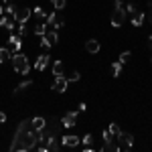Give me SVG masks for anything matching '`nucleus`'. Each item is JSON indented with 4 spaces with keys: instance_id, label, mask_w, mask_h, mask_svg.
Returning a JSON list of instances; mask_svg holds the SVG:
<instances>
[{
    "instance_id": "24",
    "label": "nucleus",
    "mask_w": 152,
    "mask_h": 152,
    "mask_svg": "<svg viewBox=\"0 0 152 152\" xmlns=\"http://www.w3.org/2000/svg\"><path fill=\"white\" fill-rule=\"evenodd\" d=\"M4 12H6V14H10V16H14V12H16V4H14V2L4 4Z\"/></svg>"
},
{
    "instance_id": "36",
    "label": "nucleus",
    "mask_w": 152,
    "mask_h": 152,
    "mask_svg": "<svg viewBox=\"0 0 152 152\" xmlns=\"http://www.w3.org/2000/svg\"><path fill=\"white\" fill-rule=\"evenodd\" d=\"M114 4H116V6H114V8H118V6H122V4H124V2H122V0H114Z\"/></svg>"
},
{
    "instance_id": "4",
    "label": "nucleus",
    "mask_w": 152,
    "mask_h": 152,
    "mask_svg": "<svg viewBox=\"0 0 152 152\" xmlns=\"http://www.w3.org/2000/svg\"><path fill=\"white\" fill-rule=\"evenodd\" d=\"M31 14H33V10L28 8V6H20V8H16V12H14V20L18 24L23 23H28V18H31Z\"/></svg>"
},
{
    "instance_id": "23",
    "label": "nucleus",
    "mask_w": 152,
    "mask_h": 152,
    "mask_svg": "<svg viewBox=\"0 0 152 152\" xmlns=\"http://www.w3.org/2000/svg\"><path fill=\"white\" fill-rule=\"evenodd\" d=\"M79 79H81V73H79V71H71L69 75H67V81H79Z\"/></svg>"
},
{
    "instance_id": "22",
    "label": "nucleus",
    "mask_w": 152,
    "mask_h": 152,
    "mask_svg": "<svg viewBox=\"0 0 152 152\" xmlns=\"http://www.w3.org/2000/svg\"><path fill=\"white\" fill-rule=\"evenodd\" d=\"M51 4L55 6V10H63L67 6V0H51Z\"/></svg>"
},
{
    "instance_id": "29",
    "label": "nucleus",
    "mask_w": 152,
    "mask_h": 152,
    "mask_svg": "<svg viewBox=\"0 0 152 152\" xmlns=\"http://www.w3.org/2000/svg\"><path fill=\"white\" fill-rule=\"evenodd\" d=\"M126 12H128V14H134V12H138V6H136L134 2H128V4H126Z\"/></svg>"
},
{
    "instance_id": "2",
    "label": "nucleus",
    "mask_w": 152,
    "mask_h": 152,
    "mask_svg": "<svg viewBox=\"0 0 152 152\" xmlns=\"http://www.w3.org/2000/svg\"><path fill=\"white\" fill-rule=\"evenodd\" d=\"M12 65H14V71L18 73V75H26L28 71H31V63H28V59L24 53H12Z\"/></svg>"
},
{
    "instance_id": "35",
    "label": "nucleus",
    "mask_w": 152,
    "mask_h": 152,
    "mask_svg": "<svg viewBox=\"0 0 152 152\" xmlns=\"http://www.w3.org/2000/svg\"><path fill=\"white\" fill-rule=\"evenodd\" d=\"M4 122H6V114H4V112H0V124H4Z\"/></svg>"
},
{
    "instance_id": "12",
    "label": "nucleus",
    "mask_w": 152,
    "mask_h": 152,
    "mask_svg": "<svg viewBox=\"0 0 152 152\" xmlns=\"http://www.w3.org/2000/svg\"><path fill=\"white\" fill-rule=\"evenodd\" d=\"M31 126H33V130L41 132V130H45V126H47V120L41 118V116H35V118H31Z\"/></svg>"
},
{
    "instance_id": "18",
    "label": "nucleus",
    "mask_w": 152,
    "mask_h": 152,
    "mask_svg": "<svg viewBox=\"0 0 152 152\" xmlns=\"http://www.w3.org/2000/svg\"><path fill=\"white\" fill-rule=\"evenodd\" d=\"M102 150H107V152H118V150H122V146L120 144H116L114 140H110V142H104V148Z\"/></svg>"
},
{
    "instance_id": "28",
    "label": "nucleus",
    "mask_w": 152,
    "mask_h": 152,
    "mask_svg": "<svg viewBox=\"0 0 152 152\" xmlns=\"http://www.w3.org/2000/svg\"><path fill=\"white\" fill-rule=\"evenodd\" d=\"M110 132H112V134H114V138H118V136H120V132H122V130H120V126H118V124H110Z\"/></svg>"
},
{
    "instance_id": "8",
    "label": "nucleus",
    "mask_w": 152,
    "mask_h": 152,
    "mask_svg": "<svg viewBox=\"0 0 152 152\" xmlns=\"http://www.w3.org/2000/svg\"><path fill=\"white\" fill-rule=\"evenodd\" d=\"M77 114L79 112H67L65 116H63V120H61V126H65V128H73L75 126V120H77Z\"/></svg>"
},
{
    "instance_id": "26",
    "label": "nucleus",
    "mask_w": 152,
    "mask_h": 152,
    "mask_svg": "<svg viewBox=\"0 0 152 152\" xmlns=\"http://www.w3.org/2000/svg\"><path fill=\"white\" fill-rule=\"evenodd\" d=\"M130 57H132V53H130V51H124V53H120V59H118V61L124 65V63H128V61H130Z\"/></svg>"
},
{
    "instance_id": "3",
    "label": "nucleus",
    "mask_w": 152,
    "mask_h": 152,
    "mask_svg": "<svg viewBox=\"0 0 152 152\" xmlns=\"http://www.w3.org/2000/svg\"><path fill=\"white\" fill-rule=\"evenodd\" d=\"M126 16H128V12H126L124 6L114 8V12H112V26H114V28H120L122 24L126 23Z\"/></svg>"
},
{
    "instance_id": "16",
    "label": "nucleus",
    "mask_w": 152,
    "mask_h": 152,
    "mask_svg": "<svg viewBox=\"0 0 152 152\" xmlns=\"http://www.w3.org/2000/svg\"><path fill=\"white\" fill-rule=\"evenodd\" d=\"M53 75H55V77L65 75V63H63V61H55V63H53Z\"/></svg>"
},
{
    "instance_id": "25",
    "label": "nucleus",
    "mask_w": 152,
    "mask_h": 152,
    "mask_svg": "<svg viewBox=\"0 0 152 152\" xmlns=\"http://www.w3.org/2000/svg\"><path fill=\"white\" fill-rule=\"evenodd\" d=\"M112 73H114V77H118V75L122 73V63H120V61L112 63Z\"/></svg>"
},
{
    "instance_id": "10",
    "label": "nucleus",
    "mask_w": 152,
    "mask_h": 152,
    "mask_svg": "<svg viewBox=\"0 0 152 152\" xmlns=\"http://www.w3.org/2000/svg\"><path fill=\"white\" fill-rule=\"evenodd\" d=\"M14 26H16V20H14V16H0V28H6V31H14Z\"/></svg>"
},
{
    "instance_id": "11",
    "label": "nucleus",
    "mask_w": 152,
    "mask_h": 152,
    "mask_svg": "<svg viewBox=\"0 0 152 152\" xmlns=\"http://www.w3.org/2000/svg\"><path fill=\"white\" fill-rule=\"evenodd\" d=\"M8 45H10V51L12 53H18V51H20V49H23V41H20V37L18 35H10L8 37Z\"/></svg>"
},
{
    "instance_id": "33",
    "label": "nucleus",
    "mask_w": 152,
    "mask_h": 152,
    "mask_svg": "<svg viewBox=\"0 0 152 152\" xmlns=\"http://www.w3.org/2000/svg\"><path fill=\"white\" fill-rule=\"evenodd\" d=\"M41 47L43 49H51V45H49V41L45 39V37H41Z\"/></svg>"
},
{
    "instance_id": "37",
    "label": "nucleus",
    "mask_w": 152,
    "mask_h": 152,
    "mask_svg": "<svg viewBox=\"0 0 152 152\" xmlns=\"http://www.w3.org/2000/svg\"><path fill=\"white\" fill-rule=\"evenodd\" d=\"M148 49H150V51H152V35L148 37Z\"/></svg>"
},
{
    "instance_id": "13",
    "label": "nucleus",
    "mask_w": 152,
    "mask_h": 152,
    "mask_svg": "<svg viewBox=\"0 0 152 152\" xmlns=\"http://www.w3.org/2000/svg\"><path fill=\"white\" fill-rule=\"evenodd\" d=\"M47 65H49V55H47V53L39 55V59L35 61V69H37V71H43Z\"/></svg>"
},
{
    "instance_id": "14",
    "label": "nucleus",
    "mask_w": 152,
    "mask_h": 152,
    "mask_svg": "<svg viewBox=\"0 0 152 152\" xmlns=\"http://www.w3.org/2000/svg\"><path fill=\"white\" fill-rule=\"evenodd\" d=\"M144 20H146V12H134V16H132V26H136V28H138V26H142V24H144Z\"/></svg>"
},
{
    "instance_id": "32",
    "label": "nucleus",
    "mask_w": 152,
    "mask_h": 152,
    "mask_svg": "<svg viewBox=\"0 0 152 152\" xmlns=\"http://www.w3.org/2000/svg\"><path fill=\"white\" fill-rule=\"evenodd\" d=\"M102 136H104V142H110V140H114V134H112L110 130H105V132L102 134Z\"/></svg>"
},
{
    "instance_id": "31",
    "label": "nucleus",
    "mask_w": 152,
    "mask_h": 152,
    "mask_svg": "<svg viewBox=\"0 0 152 152\" xmlns=\"http://www.w3.org/2000/svg\"><path fill=\"white\" fill-rule=\"evenodd\" d=\"M91 142H94V136H91V134H85V136H83V144H85V146H91Z\"/></svg>"
},
{
    "instance_id": "19",
    "label": "nucleus",
    "mask_w": 152,
    "mask_h": 152,
    "mask_svg": "<svg viewBox=\"0 0 152 152\" xmlns=\"http://www.w3.org/2000/svg\"><path fill=\"white\" fill-rule=\"evenodd\" d=\"M35 16L39 18V23H45L47 20V12L43 10L41 6H35Z\"/></svg>"
},
{
    "instance_id": "21",
    "label": "nucleus",
    "mask_w": 152,
    "mask_h": 152,
    "mask_svg": "<svg viewBox=\"0 0 152 152\" xmlns=\"http://www.w3.org/2000/svg\"><path fill=\"white\" fill-rule=\"evenodd\" d=\"M45 33H47V24H45V23H39V24L35 26V35H37V37H43Z\"/></svg>"
},
{
    "instance_id": "7",
    "label": "nucleus",
    "mask_w": 152,
    "mask_h": 152,
    "mask_svg": "<svg viewBox=\"0 0 152 152\" xmlns=\"http://www.w3.org/2000/svg\"><path fill=\"white\" fill-rule=\"evenodd\" d=\"M79 142H81V138H79L77 134H67V136H61V144H63V146H69V148L79 146Z\"/></svg>"
},
{
    "instance_id": "5",
    "label": "nucleus",
    "mask_w": 152,
    "mask_h": 152,
    "mask_svg": "<svg viewBox=\"0 0 152 152\" xmlns=\"http://www.w3.org/2000/svg\"><path fill=\"white\" fill-rule=\"evenodd\" d=\"M67 87H69V81H67V77H65V75L55 77V81H53V91H57V94H65V91H67Z\"/></svg>"
},
{
    "instance_id": "27",
    "label": "nucleus",
    "mask_w": 152,
    "mask_h": 152,
    "mask_svg": "<svg viewBox=\"0 0 152 152\" xmlns=\"http://www.w3.org/2000/svg\"><path fill=\"white\" fill-rule=\"evenodd\" d=\"M26 35H28V28H26V23L18 24V37L23 39V37H26Z\"/></svg>"
},
{
    "instance_id": "6",
    "label": "nucleus",
    "mask_w": 152,
    "mask_h": 152,
    "mask_svg": "<svg viewBox=\"0 0 152 152\" xmlns=\"http://www.w3.org/2000/svg\"><path fill=\"white\" fill-rule=\"evenodd\" d=\"M118 140H120V146L122 148H132L134 146V136L130 134V132H120V136H118Z\"/></svg>"
},
{
    "instance_id": "9",
    "label": "nucleus",
    "mask_w": 152,
    "mask_h": 152,
    "mask_svg": "<svg viewBox=\"0 0 152 152\" xmlns=\"http://www.w3.org/2000/svg\"><path fill=\"white\" fill-rule=\"evenodd\" d=\"M85 51H87V53H91V55H97V53L102 51L99 41H95V39H87V41H85Z\"/></svg>"
},
{
    "instance_id": "30",
    "label": "nucleus",
    "mask_w": 152,
    "mask_h": 152,
    "mask_svg": "<svg viewBox=\"0 0 152 152\" xmlns=\"http://www.w3.org/2000/svg\"><path fill=\"white\" fill-rule=\"evenodd\" d=\"M55 20H57V14L55 12H51V14H47V20H45V24H55Z\"/></svg>"
},
{
    "instance_id": "38",
    "label": "nucleus",
    "mask_w": 152,
    "mask_h": 152,
    "mask_svg": "<svg viewBox=\"0 0 152 152\" xmlns=\"http://www.w3.org/2000/svg\"><path fill=\"white\" fill-rule=\"evenodd\" d=\"M10 2H14V0H2V4H10Z\"/></svg>"
},
{
    "instance_id": "17",
    "label": "nucleus",
    "mask_w": 152,
    "mask_h": 152,
    "mask_svg": "<svg viewBox=\"0 0 152 152\" xmlns=\"http://www.w3.org/2000/svg\"><path fill=\"white\" fill-rule=\"evenodd\" d=\"M12 59V51L8 47H0V63H8Z\"/></svg>"
},
{
    "instance_id": "1",
    "label": "nucleus",
    "mask_w": 152,
    "mask_h": 152,
    "mask_svg": "<svg viewBox=\"0 0 152 152\" xmlns=\"http://www.w3.org/2000/svg\"><path fill=\"white\" fill-rule=\"evenodd\" d=\"M37 146H39V138H37V130H33V126H31V118L23 120L10 142V152H26Z\"/></svg>"
},
{
    "instance_id": "15",
    "label": "nucleus",
    "mask_w": 152,
    "mask_h": 152,
    "mask_svg": "<svg viewBox=\"0 0 152 152\" xmlns=\"http://www.w3.org/2000/svg\"><path fill=\"white\" fill-rule=\"evenodd\" d=\"M43 37L49 41V45H51V47H53V45H57V41H59V35H57V31H55V28H53V31H49V28H47V33H45Z\"/></svg>"
},
{
    "instance_id": "39",
    "label": "nucleus",
    "mask_w": 152,
    "mask_h": 152,
    "mask_svg": "<svg viewBox=\"0 0 152 152\" xmlns=\"http://www.w3.org/2000/svg\"><path fill=\"white\" fill-rule=\"evenodd\" d=\"M2 14H4V6H0V16H2Z\"/></svg>"
},
{
    "instance_id": "20",
    "label": "nucleus",
    "mask_w": 152,
    "mask_h": 152,
    "mask_svg": "<svg viewBox=\"0 0 152 152\" xmlns=\"http://www.w3.org/2000/svg\"><path fill=\"white\" fill-rule=\"evenodd\" d=\"M31 85H33V79H24L23 83H18V85H16L14 94H18V91H24V89H26V87H31Z\"/></svg>"
},
{
    "instance_id": "34",
    "label": "nucleus",
    "mask_w": 152,
    "mask_h": 152,
    "mask_svg": "<svg viewBox=\"0 0 152 152\" xmlns=\"http://www.w3.org/2000/svg\"><path fill=\"white\" fill-rule=\"evenodd\" d=\"M150 6V10H148V14H146V18H148V24H152V2L148 4Z\"/></svg>"
}]
</instances>
